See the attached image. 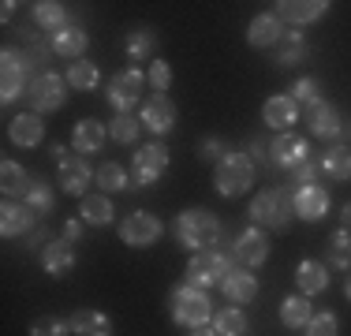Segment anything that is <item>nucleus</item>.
I'll list each match as a JSON object with an SVG mask.
<instances>
[{
  "mask_svg": "<svg viewBox=\"0 0 351 336\" xmlns=\"http://www.w3.org/2000/svg\"><path fill=\"white\" fill-rule=\"evenodd\" d=\"M176 239H180V247L195 250V254H202V250H213L217 243H221V221H217V213L210 209H183L180 217H176Z\"/></svg>",
  "mask_w": 351,
  "mask_h": 336,
  "instance_id": "1",
  "label": "nucleus"
},
{
  "mask_svg": "<svg viewBox=\"0 0 351 336\" xmlns=\"http://www.w3.org/2000/svg\"><path fill=\"white\" fill-rule=\"evenodd\" d=\"M291 202H295V195H291V187H277V191H262L258 198H250V209L247 217L254 224H262V228H273V232H284L291 221Z\"/></svg>",
  "mask_w": 351,
  "mask_h": 336,
  "instance_id": "2",
  "label": "nucleus"
},
{
  "mask_svg": "<svg viewBox=\"0 0 351 336\" xmlns=\"http://www.w3.org/2000/svg\"><path fill=\"white\" fill-rule=\"evenodd\" d=\"M232 258L224 247H213V250H202V254H191L187 262V284L191 288H221V280L232 273Z\"/></svg>",
  "mask_w": 351,
  "mask_h": 336,
  "instance_id": "3",
  "label": "nucleus"
},
{
  "mask_svg": "<svg viewBox=\"0 0 351 336\" xmlns=\"http://www.w3.org/2000/svg\"><path fill=\"white\" fill-rule=\"evenodd\" d=\"M250 183H254V161H250L247 154H228L213 168V187H217V195H224V198L247 195Z\"/></svg>",
  "mask_w": 351,
  "mask_h": 336,
  "instance_id": "4",
  "label": "nucleus"
},
{
  "mask_svg": "<svg viewBox=\"0 0 351 336\" xmlns=\"http://www.w3.org/2000/svg\"><path fill=\"white\" fill-rule=\"evenodd\" d=\"M169 307H172V317L180 325H187V329H206V322L213 317L210 296H206L202 288H191V284H183V288L172 291Z\"/></svg>",
  "mask_w": 351,
  "mask_h": 336,
  "instance_id": "5",
  "label": "nucleus"
},
{
  "mask_svg": "<svg viewBox=\"0 0 351 336\" xmlns=\"http://www.w3.org/2000/svg\"><path fill=\"white\" fill-rule=\"evenodd\" d=\"M30 64H27V53L19 49H4L0 53V101L12 105L23 90H30Z\"/></svg>",
  "mask_w": 351,
  "mask_h": 336,
  "instance_id": "6",
  "label": "nucleus"
},
{
  "mask_svg": "<svg viewBox=\"0 0 351 336\" xmlns=\"http://www.w3.org/2000/svg\"><path fill=\"white\" fill-rule=\"evenodd\" d=\"M27 101H30L34 112H56V108H64V101H68V79H60V75H53V71L34 75V82H30V90H27Z\"/></svg>",
  "mask_w": 351,
  "mask_h": 336,
  "instance_id": "7",
  "label": "nucleus"
},
{
  "mask_svg": "<svg viewBox=\"0 0 351 336\" xmlns=\"http://www.w3.org/2000/svg\"><path fill=\"white\" fill-rule=\"evenodd\" d=\"M138 101H142V71L138 67H128V71L112 75V82H108V105L116 112H131Z\"/></svg>",
  "mask_w": 351,
  "mask_h": 336,
  "instance_id": "8",
  "label": "nucleus"
},
{
  "mask_svg": "<svg viewBox=\"0 0 351 336\" xmlns=\"http://www.w3.org/2000/svg\"><path fill=\"white\" fill-rule=\"evenodd\" d=\"M165 168H169V149H165V142H149V146H142L135 154V183L138 187H154L165 176Z\"/></svg>",
  "mask_w": 351,
  "mask_h": 336,
  "instance_id": "9",
  "label": "nucleus"
},
{
  "mask_svg": "<svg viewBox=\"0 0 351 336\" xmlns=\"http://www.w3.org/2000/svg\"><path fill=\"white\" fill-rule=\"evenodd\" d=\"M161 221H157L154 213H146V209H138V213L123 217L120 224V239L128 243V247H149V243L161 239Z\"/></svg>",
  "mask_w": 351,
  "mask_h": 336,
  "instance_id": "10",
  "label": "nucleus"
},
{
  "mask_svg": "<svg viewBox=\"0 0 351 336\" xmlns=\"http://www.w3.org/2000/svg\"><path fill=\"white\" fill-rule=\"evenodd\" d=\"M90 180H97V172H90L86 157L75 154V149H71V154L60 161V187L68 191V195H75V198H86Z\"/></svg>",
  "mask_w": 351,
  "mask_h": 336,
  "instance_id": "11",
  "label": "nucleus"
},
{
  "mask_svg": "<svg viewBox=\"0 0 351 336\" xmlns=\"http://www.w3.org/2000/svg\"><path fill=\"white\" fill-rule=\"evenodd\" d=\"M232 254H236L247 269H254L269 258V239H265L262 228H243L236 235V243H232Z\"/></svg>",
  "mask_w": 351,
  "mask_h": 336,
  "instance_id": "12",
  "label": "nucleus"
},
{
  "mask_svg": "<svg viewBox=\"0 0 351 336\" xmlns=\"http://www.w3.org/2000/svg\"><path fill=\"white\" fill-rule=\"evenodd\" d=\"M34 224H38V213L27 206V202H4V209H0V232H4L8 239L30 235Z\"/></svg>",
  "mask_w": 351,
  "mask_h": 336,
  "instance_id": "13",
  "label": "nucleus"
},
{
  "mask_svg": "<svg viewBox=\"0 0 351 336\" xmlns=\"http://www.w3.org/2000/svg\"><path fill=\"white\" fill-rule=\"evenodd\" d=\"M269 154H273V165H280V168H299L303 161H311V146L299 134H288V131L273 139Z\"/></svg>",
  "mask_w": 351,
  "mask_h": 336,
  "instance_id": "14",
  "label": "nucleus"
},
{
  "mask_svg": "<svg viewBox=\"0 0 351 336\" xmlns=\"http://www.w3.org/2000/svg\"><path fill=\"white\" fill-rule=\"evenodd\" d=\"M262 120H265V128H277L284 134L288 128H295L299 105L291 101V94H273L269 101H265V108H262Z\"/></svg>",
  "mask_w": 351,
  "mask_h": 336,
  "instance_id": "15",
  "label": "nucleus"
},
{
  "mask_svg": "<svg viewBox=\"0 0 351 336\" xmlns=\"http://www.w3.org/2000/svg\"><path fill=\"white\" fill-rule=\"evenodd\" d=\"M325 12H329L325 0H280L277 4V19L291 23V27H299V23H317Z\"/></svg>",
  "mask_w": 351,
  "mask_h": 336,
  "instance_id": "16",
  "label": "nucleus"
},
{
  "mask_svg": "<svg viewBox=\"0 0 351 336\" xmlns=\"http://www.w3.org/2000/svg\"><path fill=\"white\" fill-rule=\"evenodd\" d=\"M295 217H303V221H322L325 213H329V195H325L317 183H306V187L295 191Z\"/></svg>",
  "mask_w": 351,
  "mask_h": 336,
  "instance_id": "17",
  "label": "nucleus"
},
{
  "mask_svg": "<svg viewBox=\"0 0 351 336\" xmlns=\"http://www.w3.org/2000/svg\"><path fill=\"white\" fill-rule=\"evenodd\" d=\"M142 123H146L154 134H169L176 128V105L169 97H149L146 105H142Z\"/></svg>",
  "mask_w": 351,
  "mask_h": 336,
  "instance_id": "18",
  "label": "nucleus"
},
{
  "mask_svg": "<svg viewBox=\"0 0 351 336\" xmlns=\"http://www.w3.org/2000/svg\"><path fill=\"white\" fill-rule=\"evenodd\" d=\"M105 134H108V128L101 120H79L75 123V131H71V149L75 154H97V149L105 146Z\"/></svg>",
  "mask_w": 351,
  "mask_h": 336,
  "instance_id": "19",
  "label": "nucleus"
},
{
  "mask_svg": "<svg viewBox=\"0 0 351 336\" xmlns=\"http://www.w3.org/2000/svg\"><path fill=\"white\" fill-rule=\"evenodd\" d=\"M41 265H45L49 276H64L75 269V243H68L60 235V239H53L45 250H41Z\"/></svg>",
  "mask_w": 351,
  "mask_h": 336,
  "instance_id": "20",
  "label": "nucleus"
},
{
  "mask_svg": "<svg viewBox=\"0 0 351 336\" xmlns=\"http://www.w3.org/2000/svg\"><path fill=\"white\" fill-rule=\"evenodd\" d=\"M221 291L228 296V302H250L258 296V276L250 273V269H232L228 276L221 280Z\"/></svg>",
  "mask_w": 351,
  "mask_h": 336,
  "instance_id": "21",
  "label": "nucleus"
},
{
  "mask_svg": "<svg viewBox=\"0 0 351 336\" xmlns=\"http://www.w3.org/2000/svg\"><path fill=\"white\" fill-rule=\"evenodd\" d=\"M8 139H12L15 146H23V149L38 146V142L45 139V128H41L38 112H23V116H15V120L8 123Z\"/></svg>",
  "mask_w": 351,
  "mask_h": 336,
  "instance_id": "22",
  "label": "nucleus"
},
{
  "mask_svg": "<svg viewBox=\"0 0 351 336\" xmlns=\"http://www.w3.org/2000/svg\"><path fill=\"white\" fill-rule=\"evenodd\" d=\"M71 336H112V322L101 314V310H75L68 317Z\"/></svg>",
  "mask_w": 351,
  "mask_h": 336,
  "instance_id": "23",
  "label": "nucleus"
},
{
  "mask_svg": "<svg viewBox=\"0 0 351 336\" xmlns=\"http://www.w3.org/2000/svg\"><path fill=\"white\" fill-rule=\"evenodd\" d=\"M306 56V38L299 30H284L280 41L273 45V64L277 67H295Z\"/></svg>",
  "mask_w": 351,
  "mask_h": 336,
  "instance_id": "24",
  "label": "nucleus"
},
{
  "mask_svg": "<svg viewBox=\"0 0 351 336\" xmlns=\"http://www.w3.org/2000/svg\"><path fill=\"white\" fill-rule=\"evenodd\" d=\"M49 45H53L56 56H68V60H75V56L86 53L90 38H86V30H82V27H71V23H68L64 30H56L53 38H49Z\"/></svg>",
  "mask_w": 351,
  "mask_h": 336,
  "instance_id": "25",
  "label": "nucleus"
},
{
  "mask_svg": "<svg viewBox=\"0 0 351 336\" xmlns=\"http://www.w3.org/2000/svg\"><path fill=\"white\" fill-rule=\"evenodd\" d=\"M306 123H311V131L317 134V139H337L340 128H344V120H340V112L332 105H314V108H306Z\"/></svg>",
  "mask_w": 351,
  "mask_h": 336,
  "instance_id": "26",
  "label": "nucleus"
},
{
  "mask_svg": "<svg viewBox=\"0 0 351 336\" xmlns=\"http://www.w3.org/2000/svg\"><path fill=\"white\" fill-rule=\"evenodd\" d=\"M280 34H284V27H280L277 15H258V19H250L247 41H250L254 49H273V45L280 41Z\"/></svg>",
  "mask_w": 351,
  "mask_h": 336,
  "instance_id": "27",
  "label": "nucleus"
},
{
  "mask_svg": "<svg viewBox=\"0 0 351 336\" xmlns=\"http://www.w3.org/2000/svg\"><path fill=\"white\" fill-rule=\"evenodd\" d=\"M112 202L105 195H86L79 202V221L90 224V228H105V224H112Z\"/></svg>",
  "mask_w": 351,
  "mask_h": 336,
  "instance_id": "28",
  "label": "nucleus"
},
{
  "mask_svg": "<svg viewBox=\"0 0 351 336\" xmlns=\"http://www.w3.org/2000/svg\"><path fill=\"white\" fill-rule=\"evenodd\" d=\"M295 280H299V291H303V296H317V291L329 288V269L322 262H314V258H306V262H299V269H295Z\"/></svg>",
  "mask_w": 351,
  "mask_h": 336,
  "instance_id": "29",
  "label": "nucleus"
},
{
  "mask_svg": "<svg viewBox=\"0 0 351 336\" xmlns=\"http://www.w3.org/2000/svg\"><path fill=\"white\" fill-rule=\"evenodd\" d=\"M30 176L23 172V165H15V161H4L0 165V191L8 195V202H15V198H27V191H30Z\"/></svg>",
  "mask_w": 351,
  "mask_h": 336,
  "instance_id": "30",
  "label": "nucleus"
},
{
  "mask_svg": "<svg viewBox=\"0 0 351 336\" xmlns=\"http://www.w3.org/2000/svg\"><path fill=\"white\" fill-rule=\"evenodd\" d=\"M311 317H314V310H311V299L306 296H288L280 302V322L288 325V329H306Z\"/></svg>",
  "mask_w": 351,
  "mask_h": 336,
  "instance_id": "31",
  "label": "nucleus"
},
{
  "mask_svg": "<svg viewBox=\"0 0 351 336\" xmlns=\"http://www.w3.org/2000/svg\"><path fill=\"white\" fill-rule=\"evenodd\" d=\"M34 23L56 34V30L68 27V8L56 4V0H41V4H34Z\"/></svg>",
  "mask_w": 351,
  "mask_h": 336,
  "instance_id": "32",
  "label": "nucleus"
},
{
  "mask_svg": "<svg viewBox=\"0 0 351 336\" xmlns=\"http://www.w3.org/2000/svg\"><path fill=\"white\" fill-rule=\"evenodd\" d=\"M322 168L332 180H351V146H332L329 154L322 157Z\"/></svg>",
  "mask_w": 351,
  "mask_h": 336,
  "instance_id": "33",
  "label": "nucleus"
},
{
  "mask_svg": "<svg viewBox=\"0 0 351 336\" xmlns=\"http://www.w3.org/2000/svg\"><path fill=\"white\" fill-rule=\"evenodd\" d=\"M97 79H101V71H97L94 60H75L68 67V86H75V90H94Z\"/></svg>",
  "mask_w": 351,
  "mask_h": 336,
  "instance_id": "34",
  "label": "nucleus"
},
{
  "mask_svg": "<svg viewBox=\"0 0 351 336\" xmlns=\"http://www.w3.org/2000/svg\"><path fill=\"white\" fill-rule=\"evenodd\" d=\"M329 265L332 269H351V232L348 228L329 235Z\"/></svg>",
  "mask_w": 351,
  "mask_h": 336,
  "instance_id": "35",
  "label": "nucleus"
},
{
  "mask_svg": "<svg viewBox=\"0 0 351 336\" xmlns=\"http://www.w3.org/2000/svg\"><path fill=\"white\" fill-rule=\"evenodd\" d=\"M213 329L221 336H243L247 333V314L236 307H228V310H221V314H213Z\"/></svg>",
  "mask_w": 351,
  "mask_h": 336,
  "instance_id": "36",
  "label": "nucleus"
},
{
  "mask_svg": "<svg viewBox=\"0 0 351 336\" xmlns=\"http://www.w3.org/2000/svg\"><path fill=\"white\" fill-rule=\"evenodd\" d=\"M154 53H157V38H154L149 30H135V34H128V56H131V64L149 60Z\"/></svg>",
  "mask_w": 351,
  "mask_h": 336,
  "instance_id": "37",
  "label": "nucleus"
},
{
  "mask_svg": "<svg viewBox=\"0 0 351 336\" xmlns=\"http://www.w3.org/2000/svg\"><path fill=\"white\" fill-rule=\"evenodd\" d=\"M23 202H27V206L34 209L38 217L53 213V206H56V198H53V187H49L45 180H34V183H30V191H27V198H23Z\"/></svg>",
  "mask_w": 351,
  "mask_h": 336,
  "instance_id": "38",
  "label": "nucleus"
},
{
  "mask_svg": "<svg viewBox=\"0 0 351 336\" xmlns=\"http://www.w3.org/2000/svg\"><path fill=\"white\" fill-rule=\"evenodd\" d=\"M288 94L299 108H314V105H322V82L317 79H299V82H291Z\"/></svg>",
  "mask_w": 351,
  "mask_h": 336,
  "instance_id": "39",
  "label": "nucleus"
},
{
  "mask_svg": "<svg viewBox=\"0 0 351 336\" xmlns=\"http://www.w3.org/2000/svg\"><path fill=\"white\" fill-rule=\"evenodd\" d=\"M138 128H142V123H138L131 112H116L112 123H108V131H112V142H123V146H131V142L138 139Z\"/></svg>",
  "mask_w": 351,
  "mask_h": 336,
  "instance_id": "40",
  "label": "nucleus"
},
{
  "mask_svg": "<svg viewBox=\"0 0 351 336\" xmlns=\"http://www.w3.org/2000/svg\"><path fill=\"white\" fill-rule=\"evenodd\" d=\"M97 187H105V191H123V187H131L128 183V172H123L116 161H105L101 168H97Z\"/></svg>",
  "mask_w": 351,
  "mask_h": 336,
  "instance_id": "41",
  "label": "nucleus"
},
{
  "mask_svg": "<svg viewBox=\"0 0 351 336\" xmlns=\"http://www.w3.org/2000/svg\"><path fill=\"white\" fill-rule=\"evenodd\" d=\"M228 154H232V149L224 146V139H202V142H198V157L210 161V165H221Z\"/></svg>",
  "mask_w": 351,
  "mask_h": 336,
  "instance_id": "42",
  "label": "nucleus"
},
{
  "mask_svg": "<svg viewBox=\"0 0 351 336\" xmlns=\"http://www.w3.org/2000/svg\"><path fill=\"white\" fill-rule=\"evenodd\" d=\"M146 79H149V86H154L157 94H165V90L172 86V67L165 60H154V64H149V71H146Z\"/></svg>",
  "mask_w": 351,
  "mask_h": 336,
  "instance_id": "43",
  "label": "nucleus"
},
{
  "mask_svg": "<svg viewBox=\"0 0 351 336\" xmlns=\"http://www.w3.org/2000/svg\"><path fill=\"white\" fill-rule=\"evenodd\" d=\"M68 322H60V317H38L34 325H30V336H68Z\"/></svg>",
  "mask_w": 351,
  "mask_h": 336,
  "instance_id": "44",
  "label": "nucleus"
},
{
  "mask_svg": "<svg viewBox=\"0 0 351 336\" xmlns=\"http://www.w3.org/2000/svg\"><path fill=\"white\" fill-rule=\"evenodd\" d=\"M340 333V322L332 314H314L311 325H306V336H337Z\"/></svg>",
  "mask_w": 351,
  "mask_h": 336,
  "instance_id": "45",
  "label": "nucleus"
},
{
  "mask_svg": "<svg viewBox=\"0 0 351 336\" xmlns=\"http://www.w3.org/2000/svg\"><path fill=\"white\" fill-rule=\"evenodd\" d=\"M325 168H322V161H303L299 168H291V180H295V187H306V183H317V176H322Z\"/></svg>",
  "mask_w": 351,
  "mask_h": 336,
  "instance_id": "46",
  "label": "nucleus"
},
{
  "mask_svg": "<svg viewBox=\"0 0 351 336\" xmlns=\"http://www.w3.org/2000/svg\"><path fill=\"white\" fill-rule=\"evenodd\" d=\"M49 49H53V45H41V41H34V45H30V53H27V64H30V67H45Z\"/></svg>",
  "mask_w": 351,
  "mask_h": 336,
  "instance_id": "47",
  "label": "nucleus"
},
{
  "mask_svg": "<svg viewBox=\"0 0 351 336\" xmlns=\"http://www.w3.org/2000/svg\"><path fill=\"white\" fill-rule=\"evenodd\" d=\"M247 157H250V161H258V165H265V161H269V149H265L262 142H250Z\"/></svg>",
  "mask_w": 351,
  "mask_h": 336,
  "instance_id": "48",
  "label": "nucleus"
},
{
  "mask_svg": "<svg viewBox=\"0 0 351 336\" xmlns=\"http://www.w3.org/2000/svg\"><path fill=\"white\" fill-rule=\"evenodd\" d=\"M79 235H82V221H79V217H71V221L64 224V239H68V243H75Z\"/></svg>",
  "mask_w": 351,
  "mask_h": 336,
  "instance_id": "49",
  "label": "nucleus"
},
{
  "mask_svg": "<svg viewBox=\"0 0 351 336\" xmlns=\"http://www.w3.org/2000/svg\"><path fill=\"white\" fill-rule=\"evenodd\" d=\"M340 221H344V228L351 232V202H348V206H344V209H340Z\"/></svg>",
  "mask_w": 351,
  "mask_h": 336,
  "instance_id": "50",
  "label": "nucleus"
},
{
  "mask_svg": "<svg viewBox=\"0 0 351 336\" xmlns=\"http://www.w3.org/2000/svg\"><path fill=\"white\" fill-rule=\"evenodd\" d=\"M15 8H19L15 0H4V8H0V12H4V19H12V15H15Z\"/></svg>",
  "mask_w": 351,
  "mask_h": 336,
  "instance_id": "51",
  "label": "nucleus"
},
{
  "mask_svg": "<svg viewBox=\"0 0 351 336\" xmlns=\"http://www.w3.org/2000/svg\"><path fill=\"white\" fill-rule=\"evenodd\" d=\"M340 139H344L340 146H351V123H344V128H340Z\"/></svg>",
  "mask_w": 351,
  "mask_h": 336,
  "instance_id": "52",
  "label": "nucleus"
},
{
  "mask_svg": "<svg viewBox=\"0 0 351 336\" xmlns=\"http://www.w3.org/2000/svg\"><path fill=\"white\" fill-rule=\"evenodd\" d=\"M191 336H221V333H217V329H195Z\"/></svg>",
  "mask_w": 351,
  "mask_h": 336,
  "instance_id": "53",
  "label": "nucleus"
},
{
  "mask_svg": "<svg viewBox=\"0 0 351 336\" xmlns=\"http://www.w3.org/2000/svg\"><path fill=\"white\" fill-rule=\"evenodd\" d=\"M344 296L351 299V276H348V280H344Z\"/></svg>",
  "mask_w": 351,
  "mask_h": 336,
  "instance_id": "54",
  "label": "nucleus"
}]
</instances>
